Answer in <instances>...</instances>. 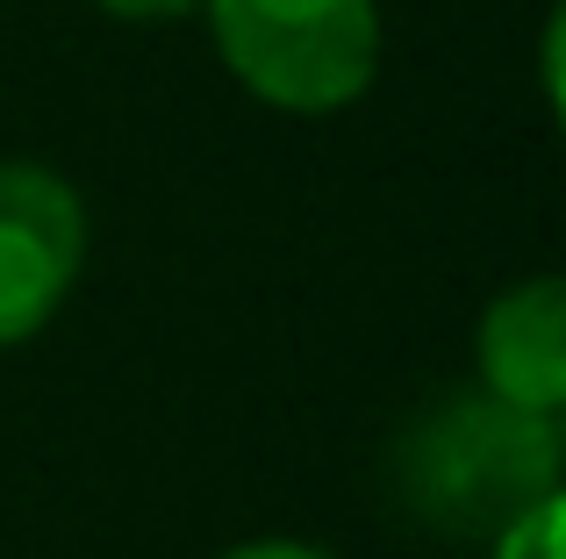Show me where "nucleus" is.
<instances>
[{
	"label": "nucleus",
	"instance_id": "1",
	"mask_svg": "<svg viewBox=\"0 0 566 559\" xmlns=\"http://www.w3.org/2000/svg\"><path fill=\"white\" fill-rule=\"evenodd\" d=\"M395 495L444 538H502L559 495V423L488 388L444 394L395 437Z\"/></svg>",
	"mask_w": 566,
	"mask_h": 559
},
{
	"label": "nucleus",
	"instance_id": "2",
	"mask_svg": "<svg viewBox=\"0 0 566 559\" xmlns=\"http://www.w3.org/2000/svg\"><path fill=\"white\" fill-rule=\"evenodd\" d=\"M216 51L259 101L287 115H337L380 72L374 0H201Z\"/></svg>",
	"mask_w": 566,
	"mask_h": 559
},
{
	"label": "nucleus",
	"instance_id": "3",
	"mask_svg": "<svg viewBox=\"0 0 566 559\" xmlns=\"http://www.w3.org/2000/svg\"><path fill=\"white\" fill-rule=\"evenodd\" d=\"M86 259V209L51 166L0 158V351L36 337Z\"/></svg>",
	"mask_w": 566,
	"mask_h": 559
},
{
	"label": "nucleus",
	"instance_id": "4",
	"mask_svg": "<svg viewBox=\"0 0 566 559\" xmlns=\"http://www.w3.org/2000/svg\"><path fill=\"white\" fill-rule=\"evenodd\" d=\"M481 388L531 416H559L566 402V287L553 273L495 294L481 316Z\"/></svg>",
	"mask_w": 566,
	"mask_h": 559
},
{
	"label": "nucleus",
	"instance_id": "5",
	"mask_svg": "<svg viewBox=\"0 0 566 559\" xmlns=\"http://www.w3.org/2000/svg\"><path fill=\"white\" fill-rule=\"evenodd\" d=\"M559 524H566V503H538L524 524H510V531L495 538V559H559Z\"/></svg>",
	"mask_w": 566,
	"mask_h": 559
},
{
	"label": "nucleus",
	"instance_id": "6",
	"mask_svg": "<svg viewBox=\"0 0 566 559\" xmlns=\"http://www.w3.org/2000/svg\"><path fill=\"white\" fill-rule=\"evenodd\" d=\"M94 8L123 14V22H172V14H193L201 0H94Z\"/></svg>",
	"mask_w": 566,
	"mask_h": 559
},
{
	"label": "nucleus",
	"instance_id": "7",
	"mask_svg": "<svg viewBox=\"0 0 566 559\" xmlns=\"http://www.w3.org/2000/svg\"><path fill=\"white\" fill-rule=\"evenodd\" d=\"M222 559H331V552L294 546V538H259V546H237V552H222Z\"/></svg>",
	"mask_w": 566,
	"mask_h": 559
}]
</instances>
